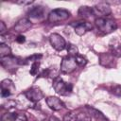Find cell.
Wrapping results in <instances>:
<instances>
[{"label": "cell", "mask_w": 121, "mask_h": 121, "mask_svg": "<svg viewBox=\"0 0 121 121\" xmlns=\"http://www.w3.org/2000/svg\"><path fill=\"white\" fill-rule=\"evenodd\" d=\"M33 1H17L16 4H20V5H30L32 4Z\"/></svg>", "instance_id": "obj_30"}, {"label": "cell", "mask_w": 121, "mask_h": 121, "mask_svg": "<svg viewBox=\"0 0 121 121\" xmlns=\"http://www.w3.org/2000/svg\"><path fill=\"white\" fill-rule=\"evenodd\" d=\"M15 121H27V118H26V116L25 113L20 112V113H17Z\"/></svg>", "instance_id": "obj_25"}, {"label": "cell", "mask_w": 121, "mask_h": 121, "mask_svg": "<svg viewBox=\"0 0 121 121\" xmlns=\"http://www.w3.org/2000/svg\"><path fill=\"white\" fill-rule=\"evenodd\" d=\"M76 62H77L78 66L83 67V66H85V65L87 64L88 60H87V59H86L85 57H83V56H81V55L78 54V55L76 57Z\"/></svg>", "instance_id": "obj_21"}, {"label": "cell", "mask_w": 121, "mask_h": 121, "mask_svg": "<svg viewBox=\"0 0 121 121\" xmlns=\"http://www.w3.org/2000/svg\"><path fill=\"white\" fill-rule=\"evenodd\" d=\"M110 52L112 56L120 58L121 57V43L111 44L110 45Z\"/></svg>", "instance_id": "obj_17"}, {"label": "cell", "mask_w": 121, "mask_h": 121, "mask_svg": "<svg viewBox=\"0 0 121 121\" xmlns=\"http://www.w3.org/2000/svg\"><path fill=\"white\" fill-rule=\"evenodd\" d=\"M6 31H7V26H6L5 23L3 21H1L0 22V35L1 36H4V34H5Z\"/></svg>", "instance_id": "obj_26"}, {"label": "cell", "mask_w": 121, "mask_h": 121, "mask_svg": "<svg viewBox=\"0 0 121 121\" xmlns=\"http://www.w3.org/2000/svg\"><path fill=\"white\" fill-rule=\"evenodd\" d=\"M16 115H17V114L13 113V112H5V113L1 116V121H15Z\"/></svg>", "instance_id": "obj_20"}, {"label": "cell", "mask_w": 121, "mask_h": 121, "mask_svg": "<svg viewBox=\"0 0 121 121\" xmlns=\"http://www.w3.org/2000/svg\"><path fill=\"white\" fill-rule=\"evenodd\" d=\"M94 10L95 12H97L101 15H110L112 13V9L109 4H107L106 2H102V3H98L94 7Z\"/></svg>", "instance_id": "obj_11"}, {"label": "cell", "mask_w": 121, "mask_h": 121, "mask_svg": "<svg viewBox=\"0 0 121 121\" xmlns=\"http://www.w3.org/2000/svg\"><path fill=\"white\" fill-rule=\"evenodd\" d=\"M11 56V49L10 47L6 43H0V57H8Z\"/></svg>", "instance_id": "obj_16"}, {"label": "cell", "mask_w": 121, "mask_h": 121, "mask_svg": "<svg viewBox=\"0 0 121 121\" xmlns=\"http://www.w3.org/2000/svg\"><path fill=\"white\" fill-rule=\"evenodd\" d=\"M95 25L101 32L105 34H109L114 31L117 28V24L114 20L105 18V17H98L95 20Z\"/></svg>", "instance_id": "obj_1"}, {"label": "cell", "mask_w": 121, "mask_h": 121, "mask_svg": "<svg viewBox=\"0 0 121 121\" xmlns=\"http://www.w3.org/2000/svg\"><path fill=\"white\" fill-rule=\"evenodd\" d=\"M62 121H77V115L75 112H69L63 116Z\"/></svg>", "instance_id": "obj_23"}, {"label": "cell", "mask_w": 121, "mask_h": 121, "mask_svg": "<svg viewBox=\"0 0 121 121\" xmlns=\"http://www.w3.org/2000/svg\"><path fill=\"white\" fill-rule=\"evenodd\" d=\"M70 17V12L64 9H55L51 10L48 14V22L49 23H58L67 20Z\"/></svg>", "instance_id": "obj_3"}, {"label": "cell", "mask_w": 121, "mask_h": 121, "mask_svg": "<svg viewBox=\"0 0 121 121\" xmlns=\"http://www.w3.org/2000/svg\"><path fill=\"white\" fill-rule=\"evenodd\" d=\"M49 121H60V119H59V118H57L56 116H50Z\"/></svg>", "instance_id": "obj_32"}, {"label": "cell", "mask_w": 121, "mask_h": 121, "mask_svg": "<svg viewBox=\"0 0 121 121\" xmlns=\"http://www.w3.org/2000/svg\"><path fill=\"white\" fill-rule=\"evenodd\" d=\"M19 63L20 61L18 60V59H16L13 56H8V57L1 58V65L7 70L10 68H15Z\"/></svg>", "instance_id": "obj_10"}, {"label": "cell", "mask_w": 121, "mask_h": 121, "mask_svg": "<svg viewBox=\"0 0 121 121\" xmlns=\"http://www.w3.org/2000/svg\"><path fill=\"white\" fill-rule=\"evenodd\" d=\"M25 95L28 100L32 102H38L42 98H43V93L38 87H31L30 89L25 92Z\"/></svg>", "instance_id": "obj_6"}, {"label": "cell", "mask_w": 121, "mask_h": 121, "mask_svg": "<svg viewBox=\"0 0 121 121\" xmlns=\"http://www.w3.org/2000/svg\"><path fill=\"white\" fill-rule=\"evenodd\" d=\"M66 47H67L68 56L76 58V57L78 55V48L75 44H73V43H68Z\"/></svg>", "instance_id": "obj_19"}, {"label": "cell", "mask_w": 121, "mask_h": 121, "mask_svg": "<svg viewBox=\"0 0 121 121\" xmlns=\"http://www.w3.org/2000/svg\"><path fill=\"white\" fill-rule=\"evenodd\" d=\"M94 14H95L94 8H90V7H87V6H82L78 9V15L81 16L84 19H88V18L92 17Z\"/></svg>", "instance_id": "obj_14"}, {"label": "cell", "mask_w": 121, "mask_h": 121, "mask_svg": "<svg viewBox=\"0 0 121 121\" xmlns=\"http://www.w3.org/2000/svg\"><path fill=\"white\" fill-rule=\"evenodd\" d=\"M86 109L88 110V112H90V114L92 116H94L96 120H98V121H109L108 118L100 111H98V110H96V109H95L93 107H90V106H87Z\"/></svg>", "instance_id": "obj_12"}, {"label": "cell", "mask_w": 121, "mask_h": 121, "mask_svg": "<svg viewBox=\"0 0 121 121\" xmlns=\"http://www.w3.org/2000/svg\"><path fill=\"white\" fill-rule=\"evenodd\" d=\"M16 42L19 43H24L26 42V37H25L24 35L20 34V35L17 36V38H16Z\"/></svg>", "instance_id": "obj_27"}, {"label": "cell", "mask_w": 121, "mask_h": 121, "mask_svg": "<svg viewBox=\"0 0 121 121\" xmlns=\"http://www.w3.org/2000/svg\"><path fill=\"white\" fill-rule=\"evenodd\" d=\"M49 42L52 47L57 51H61L67 46L64 38L58 33H52L49 37Z\"/></svg>", "instance_id": "obj_5"}, {"label": "cell", "mask_w": 121, "mask_h": 121, "mask_svg": "<svg viewBox=\"0 0 121 121\" xmlns=\"http://www.w3.org/2000/svg\"><path fill=\"white\" fill-rule=\"evenodd\" d=\"M39 67H40V62H39V61H35V62H33L32 65H31L30 70H29V73H30L32 76H36V75L38 74Z\"/></svg>", "instance_id": "obj_22"}, {"label": "cell", "mask_w": 121, "mask_h": 121, "mask_svg": "<svg viewBox=\"0 0 121 121\" xmlns=\"http://www.w3.org/2000/svg\"><path fill=\"white\" fill-rule=\"evenodd\" d=\"M107 4H113V5H118L121 4V1H106Z\"/></svg>", "instance_id": "obj_31"}, {"label": "cell", "mask_w": 121, "mask_h": 121, "mask_svg": "<svg viewBox=\"0 0 121 121\" xmlns=\"http://www.w3.org/2000/svg\"><path fill=\"white\" fill-rule=\"evenodd\" d=\"M111 91H112V93L113 95H117V96H120V95H121V86L118 85V84L113 85V86L112 87Z\"/></svg>", "instance_id": "obj_24"}, {"label": "cell", "mask_w": 121, "mask_h": 121, "mask_svg": "<svg viewBox=\"0 0 121 121\" xmlns=\"http://www.w3.org/2000/svg\"><path fill=\"white\" fill-rule=\"evenodd\" d=\"M11 95H12V94H11L9 91L1 89V96H2V97H9V96Z\"/></svg>", "instance_id": "obj_28"}, {"label": "cell", "mask_w": 121, "mask_h": 121, "mask_svg": "<svg viewBox=\"0 0 121 121\" xmlns=\"http://www.w3.org/2000/svg\"><path fill=\"white\" fill-rule=\"evenodd\" d=\"M52 86H53L55 92L59 95H65L70 94L72 92V89H73V86L71 83L65 82L60 77H56L54 78Z\"/></svg>", "instance_id": "obj_2"}, {"label": "cell", "mask_w": 121, "mask_h": 121, "mask_svg": "<svg viewBox=\"0 0 121 121\" xmlns=\"http://www.w3.org/2000/svg\"><path fill=\"white\" fill-rule=\"evenodd\" d=\"M77 115V121H91L92 115L89 112H79L76 113Z\"/></svg>", "instance_id": "obj_18"}, {"label": "cell", "mask_w": 121, "mask_h": 121, "mask_svg": "<svg viewBox=\"0 0 121 121\" xmlns=\"http://www.w3.org/2000/svg\"><path fill=\"white\" fill-rule=\"evenodd\" d=\"M43 13H44V9L42 6L33 7L28 10V16L31 18H35V19L42 17L43 15Z\"/></svg>", "instance_id": "obj_13"}, {"label": "cell", "mask_w": 121, "mask_h": 121, "mask_svg": "<svg viewBox=\"0 0 121 121\" xmlns=\"http://www.w3.org/2000/svg\"><path fill=\"white\" fill-rule=\"evenodd\" d=\"M1 89L9 91L11 94H13V92L15 91V86H14L12 80L6 78V79L2 80V82H1Z\"/></svg>", "instance_id": "obj_15"}, {"label": "cell", "mask_w": 121, "mask_h": 121, "mask_svg": "<svg viewBox=\"0 0 121 121\" xmlns=\"http://www.w3.org/2000/svg\"><path fill=\"white\" fill-rule=\"evenodd\" d=\"M6 105H8V106H6V108L11 109V108H14V107L16 106V103H15L14 101H12V100H9V101H8V103H7Z\"/></svg>", "instance_id": "obj_29"}, {"label": "cell", "mask_w": 121, "mask_h": 121, "mask_svg": "<svg viewBox=\"0 0 121 121\" xmlns=\"http://www.w3.org/2000/svg\"><path fill=\"white\" fill-rule=\"evenodd\" d=\"M31 26H32V24L27 18H22L19 21H17V23L14 25L13 29L15 32L23 33V32L27 31Z\"/></svg>", "instance_id": "obj_8"}, {"label": "cell", "mask_w": 121, "mask_h": 121, "mask_svg": "<svg viewBox=\"0 0 121 121\" xmlns=\"http://www.w3.org/2000/svg\"><path fill=\"white\" fill-rule=\"evenodd\" d=\"M71 26H74V30H75V33L78 36H82L84 35L87 31L91 30L92 29V25L88 22H83V21H80V22H74L71 24Z\"/></svg>", "instance_id": "obj_7"}, {"label": "cell", "mask_w": 121, "mask_h": 121, "mask_svg": "<svg viewBox=\"0 0 121 121\" xmlns=\"http://www.w3.org/2000/svg\"><path fill=\"white\" fill-rule=\"evenodd\" d=\"M78 64L76 62V58L66 56L62 58L60 62V72L63 74H70L76 70Z\"/></svg>", "instance_id": "obj_4"}, {"label": "cell", "mask_w": 121, "mask_h": 121, "mask_svg": "<svg viewBox=\"0 0 121 121\" xmlns=\"http://www.w3.org/2000/svg\"><path fill=\"white\" fill-rule=\"evenodd\" d=\"M45 102H46L47 106L53 111H60L64 107L63 102L60 98H58L56 96H48V97H46L45 98Z\"/></svg>", "instance_id": "obj_9"}]
</instances>
